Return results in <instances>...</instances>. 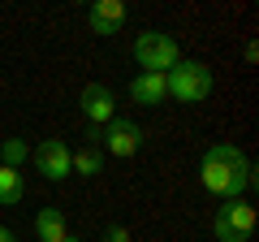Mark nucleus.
<instances>
[{
	"mask_svg": "<svg viewBox=\"0 0 259 242\" xmlns=\"http://www.w3.org/2000/svg\"><path fill=\"white\" fill-rule=\"evenodd\" d=\"M199 182H203V190H212L225 204V199H242L259 177L238 143H212L203 151V160H199Z\"/></svg>",
	"mask_w": 259,
	"mask_h": 242,
	"instance_id": "1",
	"label": "nucleus"
},
{
	"mask_svg": "<svg viewBox=\"0 0 259 242\" xmlns=\"http://www.w3.org/2000/svg\"><path fill=\"white\" fill-rule=\"evenodd\" d=\"M164 87H168V100L177 104H203L212 95V69L203 61H177L164 74Z\"/></svg>",
	"mask_w": 259,
	"mask_h": 242,
	"instance_id": "2",
	"label": "nucleus"
},
{
	"mask_svg": "<svg viewBox=\"0 0 259 242\" xmlns=\"http://www.w3.org/2000/svg\"><path fill=\"white\" fill-rule=\"evenodd\" d=\"M134 61H139L143 74H168V69L182 61V48L168 30H143L134 39Z\"/></svg>",
	"mask_w": 259,
	"mask_h": 242,
	"instance_id": "3",
	"label": "nucleus"
},
{
	"mask_svg": "<svg viewBox=\"0 0 259 242\" xmlns=\"http://www.w3.org/2000/svg\"><path fill=\"white\" fill-rule=\"evenodd\" d=\"M255 204H250L246 195L242 199H225L221 208H216L212 216V233L216 242H250V233H255Z\"/></svg>",
	"mask_w": 259,
	"mask_h": 242,
	"instance_id": "4",
	"label": "nucleus"
},
{
	"mask_svg": "<svg viewBox=\"0 0 259 242\" xmlns=\"http://www.w3.org/2000/svg\"><path fill=\"white\" fill-rule=\"evenodd\" d=\"M78 104H82L87 130H104V126L117 117V95H112V87H104V83H87L82 95H78Z\"/></svg>",
	"mask_w": 259,
	"mask_h": 242,
	"instance_id": "5",
	"label": "nucleus"
},
{
	"mask_svg": "<svg viewBox=\"0 0 259 242\" xmlns=\"http://www.w3.org/2000/svg\"><path fill=\"white\" fill-rule=\"evenodd\" d=\"M69 160H74V147H69L65 139H44L35 147V169H39L44 182H65V177L74 173Z\"/></svg>",
	"mask_w": 259,
	"mask_h": 242,
	"instance_id": "6",
	"label": "nucleus"
},
{
	"mask_svg": "<svg viewBox=\"0 0 259 242\" xmlns=\"http://www.w3.org/2000/svg\"><path fill=\"white\" fill-rule=\"evenodd\" d=\"M100 143H104V151H108V156H117V160H130L134 151L143 147V126H134L130 117H112L108 126H104Z\"/></svg>",
	"mask_w": 259,
	"mask_h": 242,
	"instance_id": "7",
	"label": "nucleus"
},
{
	"mask_svg": "<svg viewBox=\"0 0 259 242\" xmlns=\"http://www.w3.org/2000/svg\"><path fill=\"white\" fill-rule=\"evenodd\" d=\"M87 26L95 35H117L125 26V5L121 0H95L91 9H87Z\"/></svg>",
	"mask_w": 259,
	"mask_h": 242,
	"instance_id": "8",
	"label": "nucleus"
},
{
	"mask_svg": "<svg viewBox=\"0 0 259 242\" xmlns=\"http://www.w3.org/2000/svg\"><path fill=\"white\" fill-rule=\"evenodd\" d=\"M130 100L143 104V108H156V104L168 100V87H164V74H139L130 83Z\"/></svg>",
	"mask_w": 259,
	"mask_h": 242,
	"instance_id": "9",
	"label": "nucleus"
},
{
	"mask_svg": "<svg viewBox=\"0 0 259 242\" xmlns=\"http://www.w3.org/2000/svg\"><path fill=\"white\" fill-rule=\"evenodd\" d=\"M35 233H39V242H61L65 233H69L65 212H61V208H39V212H35Z\"/></svg>",
	"mask_w": 259,
	"mask_h": 242,
	"instance_id": "10",
	"label": "nucleus"
},
{
	"mask_svg": "<svg viewBox=\"0 0 259 242\" xmlns=\"http://www.w3.org/2000/svg\"><path fill=\"white\" fill-rule=\"evenodd\" d=\"M22 199H26V182H22V173L0 165V204H5V208H18Z\"/></svg>",
	"mask_w": 259,
	"mask_h": 242,
	"instance_id": "11",
	"label": "nucleus"
},
{
	"mask_svg": "<svg viewBox=\"0 0 259 242\" xmlns=\"http://www.w3.org/2000/svg\"><path fill=\"white\" fill-rule=\"evenodd\" d=\"M69 169H74L78 177H100V173H104V151L87 143V147H78V151H74V160H69Z\"/></svg>",
	"mask_w": 259,
	"mask_h": 242,
	"instance_id": "12",
	"label": "nucleus"
},
{
	"mask_svg": "<svg viewBox=\"0 0 259 242\" xmlns=\"http://www.w3.org/2000/svg\"><path fill=\"white\" fill-rule=\"evenodd\" d=\"M0 165L5 169H22L26 165V143L22 139H0Z\"/></svg>",
	"mask_w": 259,
	"mask_h": 242,
	"instance_id": "13",
	"label": "nucleus"
},
{
	"mask_svg": "<svg viewBox=\"0 0 259 242\" xmlns=\"http://www.w3.org/2000/svg\"><path fill=\"white\" fill-rule=\"evenodd\" d=\"M100 242H130V229L125 225H108V229L100 233Z\"/></svg>",
	"mask_w": 259,
	"mask_h": 242,
	"instance_id": "14",
	"label": "nucleus"
},
{
	"mask_svg": "<svg viewBox=\"0 0 259 242\" xmlns=\"http://www.w3.org/2000/svg\"><path fill=\"white\" fill-rule=\"evenodd\" d=\"M242 56H246V65H255V61H259V44H255V39H250V44L242 48Z\"/></svg>",
	"mask_w": 259,
	"mask_h": 242,
	"instance_id": "15",
	"label": "nucleus"
},
{
	"mask_svg": "<svg viewBox=\"0 0 259 242\" xmlns=\"http://www.w3.org/2000/svg\"><path fill=\"white\" fill-rule=\"evenodd\" d=\"M0 242H18V233H13V229H5V225H0Z\"/></svg>",
	"mask_w": 259,
	"mask_h": 242,
	"instance_id": "16",
	"label": "nucleus"
},
{
	"mask_svg": "<svg viewBox=\"0 0 259 242\" xmlns=\"http://www.w3.org/2000/svg\"><path fill=\"white\" fill-rule=\"evenodd\" d=\"M61 242H82V238H78V233H65V238Z\"/></svg>",
	"mask_w": 259,
	"mask_h": 242,
	"instance_id": "17",
	"label": "nucleus"
}]
</instances>
